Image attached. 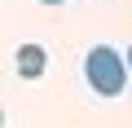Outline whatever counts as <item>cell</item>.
<instances>
[{
	"instance_id": "6da1fadb",
	"label": "cell",
	"mask_w": 132,
	"mask_h": 128,
	"mask_svg": "<svg viewBox=\"0 0 132 128\" xmlns=\"http://www.w3.org/2000/svg\"><path fill=\"white\" fill-rule=\"evenodd\" d=\"M84 75H88L93 93H101V97H119L123 84H128V62H123L110 44H97V49H88V57H84Z\"/></svg>"
},
{
	"instance_id": "7a4b0ae2",
	"label": "cell",
	"mask_w": 132,
	"mask_h": 128,
	"mask_svg": "<svg viewBox=\"0 0 132 128\" xmlns=\"http://www.w3.org/2000/svg\"><path fill=\"white\" fill-rule=\"evenodd\" d=\"M13 57H18V75H22V80H40V75H44V66H48L44 44H22Z\"/></svg>"
},
{
	"instance_id": "3957f363",
	"label": "cell",
	"mask_w": 132,
	"mask_h": 128,
	"mask_svg": "<svg viewBox=\"0 0 132 128\" xmlns=\"http://www.w3.org/2000/svg\"><path fill=\"white\" fill-rule=\"evenodd\" d=\"M40 5H66V0H40Z\"/></svg>"
},
{
	"instance_id": "277c9868",
	"label": "cell",
	"mask_w": 132,
	"mask_h": 128,
	"mask_svg": "<svg viewBox=\"0 0 132 128\" xmlns=\"http://www.w3.org/2000/svg\"><path fill=\"white\" fill-rule=\"evenodd\" d=\"M128 71H132V44H128Z\"/></svg>"
},
{
	"instance_id": "5b68a950",
	"label": "cell",
	"mask_w": 132,
	"mask_h": 128,
	"mask_svg": "<svg viewBox=\"0 0 132 128\" xmlns=\"http://www.w3.org/2000/svg\"><path fill=\"white\" fill-rule=\"evenodd\" d=\"M0 128H5V110H0Z\"/></svg>"
}]
</instances>
